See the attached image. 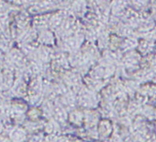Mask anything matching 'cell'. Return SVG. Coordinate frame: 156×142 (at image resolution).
Segmentation results:
<instances>
[{
	"label": "cell",
	"instance_id": "6da1fadb",
	"mask_svg": "<svg viewBox=\"0 0 156 142\" xmlns=\"http://www.w3.org/2000/svg\"><path fill=\"white\" fill-rule=\"evenodd\" d=\"M26 131L23 128H14L10 132V140L13 142H23L26 139Z\"/></svg>",
	"mask_w": 156,
	"mask_h": 142
},
{
	"label": "cell",
	"instance_id": "7a4b0ae2",
	"mask_svg": "<svg viewBox=\"0 0 156 142\" xmlns=\"http://www.w3.org/2000/svg\"><path fill=\"white\" fill-rule=\"evenodd\" d=\"M10 58H12V60H13V62H15L17 64H20L24 60V57H23V55H22V53L18 50H15V49L13 51H12Z\"/></svg>",
	"mask_w": 156,
	"mask_h": 142
},
{
	"label": "cell",
	"instance_id": "3957f363",
	"mask_svg": "<svg viewBox=\"0 0 156 142\" xmlns=\"http://www.w3.org/2000/svg\"><path fill=\"white\" fill-rule=\"evenodd\" d=\"M63 110H62V108L60 107H55L54 109V114H55V117L57 118L58 121H61V119H63L64 118V115H63Z\"/></svg>",
	"mask_w": 156,
	"mask_h": 142
},
{
	"label": "cell",
	"instance_id": "277c9868",
	"mask_svg": "<svg viewBox=\"0 0 156 142\" xmlns=\"http://www.w3.org/2000/svg\"><path fill=\"white\" fill-rule=\"evenodd\" d=\"M42 141V138L41 136H34L33 138L30 140V142H41Z\"/></svg>",
	"mask_w": 156,
	"mask_h": 142
},
{
	"label": "cell",
	"instance_id": "5b68a950",
	"mask_svg": "<svg viewBox=\"0 0 156 142\" xmlns=\"http://www.w3.org/2000/svg\"><path fill=\"white\" fill-rule=\"evenodd\" d=\"M0 142H12V140L8 137H1L0 138Z\"/></svg>",
	"mask_w": 156,
	"mask_h": 142
}]
</instances>
